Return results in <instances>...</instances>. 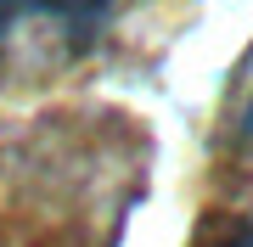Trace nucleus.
<instances>
[{"label":"nucleus","mask_w":253,"mask_h":247,"mask_svg":"<svg viewBox=\"0 0 253 247\" xmlns=\"http://www.w3.org/2000/svg\"><path fill=\"white\" fill-rule=\"evenodd\" d=\"M113 17V0H0V39L23 23H56L73 51L96 45V34Z\"/></svg>","instance_id":"nucleus-1"},{"label":"nucleus","mask_w":253,"mask_h":247,"mask_svg":"<svg viewBox=\"0 0 253 247\" xmlns=\"http://www.w3.org/2000/svg\"><path fill=\"white\" fill-rule=\"evenodd\" d=\"M214 247H253V219H248V225H236L231 236H219Z\"/></svg>","instance_id":"nucleus-2"},{"label":"nucleus","mask_w":253,"mask_h":247,"mask_svg":"<svg viewBox=\"0 0 253 247\" xmlns=\"http://www.w3.org/2000/svg\"><path fill=\"white\" fill-rule=\"evenodd\" d=\"M236 135H242V146L253 157V96H248V107H242V124H236Z\"/></svg>","instance_id":"nucleus-3"}]
</instances>
